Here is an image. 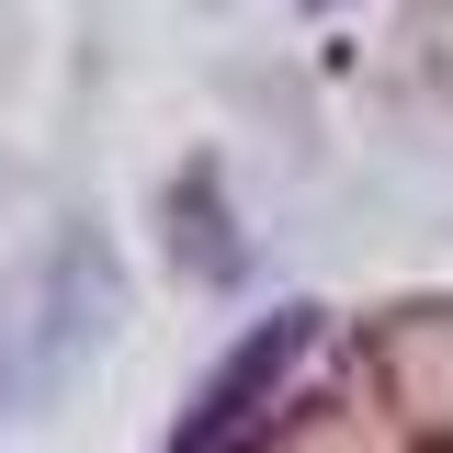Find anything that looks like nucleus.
<instances>
[{
    "instance_id": "1",
    "label": "nucleus",
    "mask_w": 453,
    "mask_h": 453,
    "mask_svg": "<svg viewBox=\"0 0 453 453\" xmlns=\"http://www.w3.org/2000/svg\"><path fill=\"white\" fill-rule=\"evenodd\" d=\"M318 351V306H283V318H261V329L226 351L216 374L193 386V419L170 431V453H261L283 419V386H295V363Z\"/></svg>"
}]
</instances>
